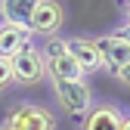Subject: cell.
I'll use <instances>...</instances> for the list:
<instances>
[{"label": "cell", "instance_id": "4fadbf2b", "mask_svg": "<svg viewBox=\"0 0 130 130\" xmlns=\"http://www.w3.org/2000/svg\"><path fill=\"white\" fill-rule=\"evenodd\" d=\"M115 34H118L121 40H127V43H130V22H124V25H121V28L115 31Z\"/></svg>", "mask_w": 130, "mask_h": 130}, {"label": "cell", "instance_id": "7c38bea8", "mask_svg": "<svg viewBox=\"0 0 130 130\" xmlns=\"http://www.w3.org/2000/svg\"><path fill=\"white\" fill-rule=\"evenodd\" d=\"M115 77L121 80L124 87H130V62H127V65H121V68H115Z\"/></svg>", "mask_w": 130, "mask_h": 130}, {"label": "cell", "instance_id": "ba28073f", "mask_svg": "<svg viewBox=\"0 0 130 130\" xmlns=\"http://www.w3.org/2000/svg\"><path fill=\"white\" fill-rule=\"evenodd\" d=\"M46 65V74H50V80H84L87 71L77 65V59L65 50L62 56H53V59H43Z\"/></svg>", "mask_w": 130, "mask_h": 130}, {"label": "cell", "instance_id": "5bb4252c", "mask_svg": "<svg viewBox=\"0 0 130 130\" xmlns=\"http://www.w3.org/2000/svg\"><path fill=\"white\" fill-rule=\"evenodd\" d=\"M121 130H130V115H124V124H121Z\"/></svg>", "mask_w": 130, "mask_h": 130}, {"label": "cell", "instance_id": "2e32d148", "mask_svg": "<svg viewBox=\"0 0 130 130\" xmlns=\"http://www.w3.org/2000/svg\"><path fill=\"white\" fill-rule=\"evenodd\" d=\"M0 130H9V127H6V124H0Z\"/></svg>", "mask_w": 130, "mask_h": 130}, {"label": "cell", "instance_id": "5b68a950", "mask_svg": "<svg viewBox=\"0 0 130 130\" xmlns=\"http://www.w3.org/2000/svg\"><path fill=\"white\" fill-rule=\"evenodd\" d=\"M65 43H68V53L77 59V65L87 74H96V71L105 68V59H102V53H99L93 37H65Z\"/></svg>", "mask_w": 130, "mask_h": 130}, {"label": "cell", "instance_id": "8fae6325", "mask_svg": "<svg viewBox=\"0 0 130 130\" xmlns=\"http://www.w3.org/2000/svg\"><path fill=\"white\" fill-rule=\"evenodd\" d=\"M12 84V59L0 56V90H6Z\"/></svg>", "mask_w": 130, "mask_h": 130}, {"label": "cell", "instance_id": "e0dca14e", "mask_svg": "<svg viewBox=\"0 0 130 130\" xmlns=\"http://www.w3.org/2000/svg\"><path fill=\"white\" fill-rule=\"evenodd\" d=\"M121 3H127V0H121Z\"/></svg>", "mask_w": 130, "mask_h": 130}, {"label": "cell", "instance_id": "52a82bcc", "mask_svg": "<svg viewBox=\"0 0 130 130\" xmlns=\"http://www.w3.org/2000/svg\"><path fill=\"white\" fill-rule=\"evenodd\" d=\"M31 31L28 25H6V22H0V56H6L12 59L19 50H25V46H31Z\"/></svg>", "mask_w": 130, "mask_h": 130}, {"label": "cell", "instance_id": "8992f818", "mask_svg": "<svg viewBox=\"0 0 130 130\" xmlns=\"http://www.w3.org/2000/svg\"><path fill=\"white\" fill-rule=\"evenodd\" d=\"M121 124H124V111L115 102H96L84 115L80 130H121Z\"/></svg>", "mask_w": 130, "mask_h": 130}, {"label": "cell", "instance_id": "30bf717a", "mask_svg": "<svg viewBox=\"0 0 130 130\" xmlns=\"http://www.w3.org/2000/svg\"><path fill=\"white\" fill-rule=\"evenodd\" d=\"M37 0H0V22L6 25H28Z\"/></svg>", "mask_w": 130, "mask_h": 130}, {"label": "cell", "instance_id": "9c48e42d", "mask_svg": "<svg viewBox=\"0 0 130 130\" xmlns=\"http://www.w3.org/2000/svg\"><path fill=\"white\" fill-rule=\"evenodd\" d=\"M96 46H99V53H102V59H105V68H111V71L130 62V43L121 40L118 34L96 37Z\"/></svg>", "mask_w": 130, "mask_h": 130}, {"label": "cell", "instance_id": "7a4b0ae2", "mask_svg": "<svg viewBox=\"0 0 130 130\" xmlns=\"http://www.w3.org/2000/svg\"><path fill=\"white\" fill-rule=\"evenodd\" d=\"M9 130H56V115L46 105L37 102H19L9 108V115L3 121Z\"/></svg>", "mask_w": 130, "mask_h": 130}, {"label": "cell", "instance_id": "3957f363", "mask_svg": "<svg viewBox=\"0 0 130 130\" xmlns=\"http://www.w3.org/2000/svg\"><path fill=\"white\" fill-rule=\"evenodd\" d=\"M43 77H46V65H43V56H40V50L34 43L12 56V84H19V87H37Z\"/></svg>", "mask_w": 130, "mask_h": 130}, {"label": "cell", "instance_id": "9a60e30c", "mask_svg": "<svg viewBox=\"0 0 130 130\" xmlns=\"http://www.w3.org/2000/svg\"><path fill=\"white\" fill-rule=\"evenodd\" d=\"M124 12H127V22H130V0H127V3H124Z\"/></svg>", "mask_w": 130, "mask_h": 130}, {"label": "cell", "instance_id": "277c9868", "mask_svg": "<svg viewBox=\"0 0 130 130\" xmlns=\"http://www.w3.org/2000/svg\"><path fill=\"white\" fill-rule=\"evenodd\" d=\"M65 25V6L59 0H37L34 12L28 19V31L40 37H56Z\"/></svg>", "mask_w": 130, "mask_h": 130}, {"label": "cell", "instance_id": "6da1fadb", "mask_svg": "<svg viewBox=\"0 0 130 130\" xmlns=\"http://www.w3.org/2000/svg\"><path fill=\"white\" fill-rule=\"evenodd\" d=\"M50 84H53V93H56L59 105L68 111V115L84 118L93 108V90L87 84V77L84 80H50Z\"/></svg>", "mask_w": 130, "mask_h": 130}]
</instances>
